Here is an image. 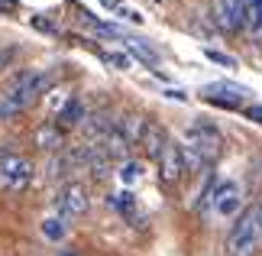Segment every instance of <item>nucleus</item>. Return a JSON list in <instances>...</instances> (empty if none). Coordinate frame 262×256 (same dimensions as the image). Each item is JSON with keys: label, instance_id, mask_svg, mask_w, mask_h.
Returning a JSON list of instances; mask_svg holds the SVG:
<instances>
[{"label": "nucleus", "instance_id": "nucleus-1", "mask_svg": "<svg viewBox=\"0 0 262 256\" xmlns=\"http://www.w3.org/2000/svg\"><path fill=\"white\" fill-rule=\"evenodd\" d=\"M49 88H52V71L33 68V71H19L0 97L7 101V107L13 110V114H19V110H26L29 104H36Z\"/></svg>", "mask_w": 262, "mask_h": 256}, {"label": "nucleus", "instance_id": "nucleus-2", "mask_svg": "<svg viewBox=\"0 0 262 256\" xmlns=\"http://www.w3.org/2000/svg\"><path fill=\"white\" fill-rule=\"evenodd\" d=\"M262 247V224L256 208H246L239 218L230 224L227 240H224V253L227 256H256Z\"/></svg>", "mask_w": 262, "mask_h": 256}, {"label": "nucleus", "instance_id": "nucleus-3", "mask_svg": "<svg viewBox=\"0 0 262 256\" xmlns=\"http://www.w3.org/2000/svg\"><path fill=\"white\" fill-rule=\"evenodd\" d=\"M185 149L194 152L204 169H210L220 156H224V136H220L210 124H194V127L185 130Z\"/></svg>", "mask_w": 262, "mask_h": 256}, {"label": "nucleus", "instance_id": "nucleus-4", "mask_svg": "<svg viewBox=\"0 0 262 256\" xmlns=\"http://www.w3.org/2000/svg\"><path fill=\"white\" fill-rule=\"evenodd\" d=\"M88 208H91V194L81 182H65V185H58L55 198H52V214L72 221V218L88 214Z\"/></svg>", "mask_w": 262, "mask_h": 256}, {"label": "nucleus", "instance_id": "nucleus-5", "mask_svg": "<svg viewBox=\"0 0 262 256\" xmlns=\"http://www.w3.org/2000/svg\"><path fill=\"white\" fill-rule=\"evenodd\" d=\"M33 182V162L19 152H0V188L23 191Z\"/></svg>", "mask_w": 262, "mask_h": 256}, {"label": "nucleus", "instance_id": "nucleus-6", "mask_svg": "<svg viewBox=\"0 0 262 256\" xmlns=\"http://www.w3.org/2000/svg\"><path fill=\"white\" fill-rule=\"evenodd\" d=\"M210 211L217 214V218H239L243 214V188H239L236 179H227V182H217L214 194H210Z\"/></svg>", "mask_w": 262, "mask_h": 256}, {"label": "nucleus", "instance_id": "nucleus-7", "mask_svg": "<svg viewBox=\"0 0 262 256\" xmlns=\"http://www.w3.org/2000/svg\"><path fill=\"white\" fill-rule=\"evenodd\" d=\"M156 162H159V175H162L165 185H175V182H181V179H185V172L191 169V166H188L185 146H181V143H175V140L165 143V149L159 152Z\"/></svg>", "mask_w": 262, "mask_h": 256}, {"label": "nucleus", "instance_id": "nucleus-8", "mask_svg": "<svg viewBox=\"0 0 262 256\" xmlns=\"http://www.w3.org/2000/svg\"><path fill=\"white\" fill-rule=\"evenodd\" d=\"M217 23L230 33L249 26V0H217Z\"/></svg>", "mask_w": 262, "mask_h": 256}, {"label": "nucleus", "instance_id": "nucleus-9", "mask_svg": "<svg viewBox=\"0 0 262 256\" xmlns=\"http://www.w3.org/2000/svg\"><path fill=\"white\" fill-rule=\"evenodd\" d=\"M84 120H88V110H84V101L78 97V94H68L65 104L55 110V124L62 127V133L72 130V127H81Z\"/></svg>", "mask_w": 262, "mask_h": 256}, {"label": "nucleus", "instance_id": "nucleus-10", "mask_svg": "<svg viewBox=\"0 0 262 256\" xmlns=\"http://www.w3.org/2000/svg\"><path fill=\"white\" fill-rule=\"evenodd\" d=\"M123 46H126V52L133 58H139L146 68H152L156 75H162V71H159V62H162V58H159V52L146 43V39H123Z\"/></svg>", "mask_w": 262, "mask_h": 256}, {"label": "nucleus", "instance_id": "nucleus-11", "mask_svg": "<svg viewBox=\"0 0 262 256\" xmlns=\"http://www.w3.org/2000/svg\"><path fill=\"white\" fill-rule=\"evenodd\" d=\"M165 143H168V133L159 127L156 120H146V130H143V136H139V146H143L149 156L159 159V152L165 149Z\"/></svg>", "mask_w": 262, "mask_h": 256}, {"label": "nucleus", "instance_id": "nucleus-12", "mask_svg": "<svg viewBox=\"0 0 262 256\" xmlns=\"http://www.w3.org/2000/svg\"><path fill=\"white\" fill-rule=\"evenodd\" d=\"M117 179H120V188H133L146 179V166L139 159H123L117 166Z\"/></svg>", "mask_w": 262, "mask_h": 256}, {"label": "nucleus", "instance_id": "nucleus-13", "mask_svg": "<svg viewBox=\"0 0 262 256\" xmlns=\"http://www.w3.org/2000/svg\"><path fill=\"white\" fill-rule=\"evenodd\" d=\"M39 230H42V237L49 243H62L68 237V221L65 218H58V214H46L42 224H39Z\"/></svg>", "mask_w": 262, "mask_h": 256}, {"label": "nucleus", "instance_id": "nucleus-14", "mask_svg": "<svg viewBox=\"0 0 262 256\" xmlns=\"http://www.w3.org/2000/svg\"><path fill=\"white\" fill-rule=\"evenodd\" d=\"M36 146L55 152L58 146H62V127H58V124H49V120H46V124L36 130Z\"/></svg>", "mask_w": 262, "mask_h": 256}, {"label": "nucleus", "instance_id": "nucleus-15", "mask_svg": "<svg viewBox=\"0 0 262 256\" xmlns=\"http://www.w3.org/2000/svg\"><path fill=\"white\" fill-rule=\"evenodd\" d=\"M97 55H100V62H104V65L117 68V71H129V68H133V62H136L126 49H97Z\"/></svg>", "mask_w": 262, "mask_h": 256}, {"label": "nucleus", "instance_id": "nucleus-16", "mask_svg": "<svg viewBox=\"0 0 262 256\" xmlns=\"http://www.w3.org/2000/svg\"><path fill=\"white\" fill-rule=\"evenodd\" d=\"M114 208L123 214V218H133V221H139V211H136V194L129 191V188H120L117 194H114Z\"/></svg>", "mask_w": 262, "mask_h": 256}, {"label": "nucleus", "instance_id": "nucleus-17", "mask_svg": "<svg viewBox=\"0 0 262 256\" xmlns=\"http://www.w3.org/2000/svg\"><path fill=\"white\" fill-rule=\"evenodd\" d=\"M204 58H210L214 65H224V68H239L236 55H230V52H220V49H204Z\"/></svg>", "mask_w": 262, "mask_h": 256}, {"label": "nucleus", "instance_id": "nucleus-18", "mask_svg": "<svg viewBox=\"0 0 262 256\" xmlns=\"http://www.w3.org/2000/svg\"><path fill=\"white\" fill-rule=\"evenodd\" d=\"M249 26L256 36H262V0H249Z\"/></svg>", "mask_w": 262, "mask_h": 256}, {"label": "nucleus", "instance_id": "nucleus-19", "mask_svg": "<svg viewBox=\"0 0 262 256\" xmlns=\"http://www.w3.org/2000/svg\"><path fill=\"white\" fill-rule=\"evenodd\" d=\"M114 16H120V19H123V23H133V26H143V23H146V16L139 13V10H133V7H126V4L120 7V10H117Z\"/></svg>", "mask_w": 262, "mask_h": 256}, {"label": "nucleus", "instance_id": "nucleus-20", "mask_svg": "<svg viewBox=\"0 0 262 256\" xmlns=\"http://www.w3.org/2000/svg\"><path fill=\"white\" fill-rule=\"evenodd\" d=\"M214 107H224V110H239V97H207Z\"/></svg>", "mask_w": 262, "mask_h": 256}, {"label": "nucleus", "instance_id": "nucleus-21", "mask_svg": "<svg viewBox=\"0 0 262 256\" xmlns=\"http://www.w3.org/2000/svg\"><path fill=\"white\" fill-rule=\"evenodd\" d=\"M33 26L39 29V33H49V36H55V33H58V26L52 23V19H42V16H33Z\"/></svg>", "mask_w": 262, "mask_h": 256}, {"label": "nucleus", "instance_id": "nucleus-22", "mask_svg": "<svg viewBox=\"0 0 262 256\" xmlns=\"http://www.w3.org/2000/svg\"><path fill=\"white\" fill-rule=\"evenodd\" d=\"M10 13H19V0H0V16H10Z\"/></svg>", "mask_w": 262, "mask_h": 256}, {"label": "nucleus", "instance_id": "nucleus-23", "mask_svg": "<svg viewBox=\"0 0 262 256\" xmlns=\"http://www.w3.org/2000/svg\"><path fill=\"white\" fill-rule=\"evenodd\" d=\"M243 114H246L249 120H256V124H262V104H253V107H246Z\"/></svg>", "mask_w": 262, "mask_h": 256}, {"label": "nucleus", "instance_id": "nucleus-24", "mask_svg": "<svg viewBox=\"0 0 262 256\" xmlns=\"http://www.w3.org/2000/svg\"><path fill=\"white\" fill-rule=\"evenodd\" d=\"M165 97H172V101H181V104L188 101V94H185L181 88H168V91H165Z\"/></svg>", "mask_w": 262, "mask_h": 256}, {"label": "nucleus", "instance_id": "nucleus-25", "mask_svg": "<svg viewBox=\"0 0 262 256\" xmlns=\"http://www.w3.org/2000/svg\"><path fill=\"white\" fill-rule=\"evenodd\" d=\"M100 4H104V7L110 10V13H117V10H120V7L126 4V0H100Z\"/></svg>", "mask_w": 262, "mask_h": 256}, {"label": "nucleus", "instance_id": "nucleus-26", "mask_svg": "<svg viewBox=\"0 0 262 256\" xmlns=\"http://www.w3.org/2000/svg\"><path fill=\"white\" fill-rule=\"evenodd\" d=\"M256 214H259V224H262V201L256 204Z\"/></svg>", "mask_w": 262, "mask_h": 256}, {"label": "nucleus", "instance_id": "nucleus-27", "mask_svg": "<svg viewBox=\"0 0 262 256\" xmlns=\"http://www.w3.org/2000/svg\"><path fill=\"white\" fill-rule=\"evenodd\" d=\"M65 256H75V253H65Z\"/></svg>", "mask_w": 262, "mask_h": 256}]
</instances>
